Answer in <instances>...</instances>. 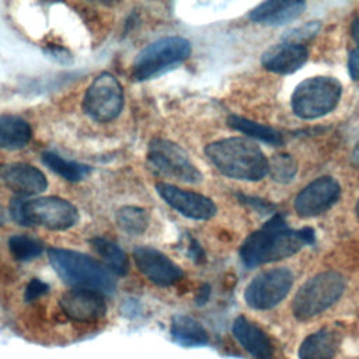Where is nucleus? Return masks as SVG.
I'll use <instances>...</instances> for the list:
<instances>
[{
	"label": "nucleus",
	"instance_id": "obj_35",
	"mask_svg": "<svg viewBox=\"0 0 359 359\" xmlns=\"http://www.w3.org/2000/svg\"><path fill=\"white\" fill-rule=\"evenodd\" d=\"M356 215H358V217H359V199H358V202H356Z\"/></svg>",
	"mask_w": 359,
	"mask_h": 359
},
{
	"label": "nucleus",
	"instance_id": "obj_20",
	"mask_svg": "<svg viewBox=\"0 0 359 359\" xmlns=\"http://www.w3.org/2000/svg\"><path fill=\"white\" fill-rule=\"evenodd\" d=\"M32 135L27 121L15 115H0V149L20 150L29 142Z\"/></svg>",
	"mask_w": 359,
	"mask_h": 359
},
{
	"label": "nucleus",
	"instance_id": "obj_34",
	"mask_svg": "<svg viewBox=\"0 0 359 359\" xmlns=\"http://www.w3.org/2000/svg\"><path fill=\"white\" fill-rule=\"evenodd\" d=\"M6 220H7V212L3 206H0V227L6 223Z\"/></svg>",
	"mask_w": 359,
	"mask_h": 359
},
{
	"label": "nucleus",
	"instance_id": "obj_19",
	"mask_svg": "<svg viewBox=\"0 0 359 359\" xmlns=\"http://www.w3.org/2000/svg\"><path fill=\"white\" fill-rule=\"evenodd\" d=\"M339 346V335L330 328L307 335L299 346L300 359H334Z\"/></svg>",
	"mask_w": 359,
	"mask_h": 359
},
{
	"label": "nucleus",
	"instance_id": "obj_32",
	"mask_svg": "<svg viewBox=\"0 0 359 359\" xmlns=\"http://www.w3.org/2000/svg\"><path fill=\"white\" fill-rule=\"evenodd\" d=\"M209 296H210V286H209L208 283H205V285H202V286H201L199 292H198V293H196V296H195V302H196V304H199V306L205 304V303L208 302Z\"/></svg>",
	"mask_w": 359,
	"mask_h": 359
},
{
	"label": "nucleus",
	"instance_id": "obj_22",
	"mask_svg": "<svg viewBox=\"0 0 359 359\" xmlns=\"http://www.w3.org/2000/svg\"><path fill=\"white\" fill-rule=\"evenodd\" d=\"M91 247L94 251L101 257L104 261V265L115 275L123 276L129 271V258L125 254V251L112 243L111 240H107L104 237H94L90 240Z\"/></svg>",
	"mask_w": 359,
	"mask_h": 359
},
{
	"label": "nucleus",
	"instance_id": "obj_27",
	"mask_svg": "<svg viewBox=\"0 0 359 359\" xmlns=\"http://www.w3.org/2000/svg\"><path fill=\"white\" fill-rule=\"evenodd\" d=\"M268 172L271 174L272 180L280 184H287L293 181L297 172V163L293 156L280 153L275 154L271 161H268Z\"/></svg>",
	"mask_w": 359,
	"mask_h": 359
},
{
	"label": "nucleus",
	"instance_id": "obj_14",
	"mask_svg": "<svg viewBox=\"0 0 359 359\" xmlns=\"http://www.w3.org/2000/svg\"><path fill=\"white\" fill-rule=\"evenodd\" d=\"M63 314L76 323H95L107 314L104 293L90 289H72L59 299Z\"/></svg>",
	"mask_w": 359,
	"mask_h": 359
},
{
	"label": "nucleus",
	"instance_id": "obj_10",
	"mask_svg": "<svg viewBox=\"0 0 359 359\" xmlns=\"http://www.w3.org/2000/svg\"><path fill=\"white\" fill-rule=\"evenodd\" d=\"M293 285L287 268H273L258 273L245 287L244 300L254 310H268L279 304Z\"/></svg>",
	"mask_w": 359,
	"mask_h": 359
},
{
	"label": "nucleus",
	"instance_id": "obj_2",
	"mask_svg": "<svg viewBox=\"0 0 359 359\" xmlns=\"http://www.w3.org/2000/svg\"><path fill=\"white\" fill-rule=\"evenodd\" d=\"M208 158L226 177L259 181L268 174V160L262 150L245 137H227L205 147Z\"/></svg>",
	"mask_w": 359,
	"mask_h": 359
},
{
	"label": "nucleus",
	"instance_id": "obj_5",
	"mask_svg": "<svg viewBox=\"0 0 359 359\" xmlns=\"http://www.w3.org/2000/svg\"><path fill=\"white\" fill-rule=\"evenodd\" d=\"M345 286V278L335 271L314 275L296 292L292 302L293 316L300 321L318 316L339 300Z\"/></svg>",
	"mask_w": 359,
	"mask_h": 359
},
{
	"label": "nucleus",
	"instance_id": "obj_8",
	"mask_svg": "<svg viewBox=\"0 0 359 359\" xmlns=\"http://www.w3.org/2000/svg\"><path fill=\"white\" fill-rule=\"evenodd\" d=\"M147 163L157 174L181 182L196 184L203 178L188 153L167 139L156 137L149 143Z\"/></svg>",
	"mask_w": 359,
	"mask_h": 359
},
{
	"label": "nucleus",
	"instance_id": "obj_11",
	"mask_svg": "<svg viewBox=\"0 0 359 359\" xmlns=\"http://www.w3.org/2000/svg\"><path fill=\"white\" fill-rule=\"evenodd\" d=\"M133 259L139 272L157 286H170L184 278L182 269L154 247H136L133 250Z\"/></svg>",
	"mask_w": 359,
	"mask_h": 359
},
{
	"label": "nucleus",
	"instance_id": "obj_33",
	"mask_svg": "<svg viewBox=\"0 0 359 359\" xmlns=\"http://www.w3.org/2000/svg\"><path fill=\"white\" fill-rule=\"evenodd\" d=\"M351 34H352V38L353 41L356 42L358 48H359V17L352 22V27H351Z\"/></svg>",
	"mask_w": 359,
	"mask_h": 359
},
{
	"label": "nucleus",
	"instance_id": "obj_16",
	"mask_svg": "<svg viewBox=\"0 0 359 359\" xmlns=\"http://www.w3.org/2000/svg\"><path fill=\"white\" fill-rule=\"evenodd\" d=\"M309 50L304 45L282 42L264 52L262 66L278 74H290L297 72L307 60Z\"/></svg>",
	"mask_w": 359,
	"mask_h": 359
},
{
	"label": "nucleus",
	"instance_id": "obj_1",
	"mask_svg": "<svg viewBox=\"0 0 359 359\" xmlns=\"http://www.w3.org/2000/svg\"><path fill=\"white\" fill-rule=\"evenodd\" d=\"M313 243L314 231L310 227L290 229L285 216L278 213L244 240L240 247V258L247 268H255L292 257Z\"/></svg>",
	"mask_w": 359,
	"mask_h": 359
},
{
	"label": "nucleus",
	"instance_id": "obj_24",
	"mask_svg": "<svg viewBox=\"0 0 359 359\" xmlns=\"http://www.w3.org/2000/svg\"><path fill=\"white\" fill-rule=\"evenodd\" d=\"M150 223L149 212L140 206H122L116 212V224L129 236L143 234Z\"/></svg>",
	"mask_w": 359,
	"mask_h": 359
},
{
	"label": "nucleus",
	"instance_id": "obj_6",
	"mask_svg": "<svg viewBox=\"0 0 359 359\" xmlns=\"http://www.w3.org/2000/svg\"><path fill=\"white\" fill-rule=\"evenodd\" d=\"M342 94V86L335 77L316 76L303 80L294 88L290 104L293 112L303 119H316L331 112Z\"/></svg>",
	"mask_w": 359,
	"mask_h": 359
},
{
	"label": "nucleus",
	"instance_id": "obj_21",
	"mask_svg": "<svg viewBox=\"0 0 359 359\" xmlns=\"http://www.w3.org/2000/svg\"><path fill=\"white\" fill-rule=\"evenodd\" d=\"M171 337L185 348L203 346L209 342V335L203 325L195 318L178 314L171 321Z\"/></svg>",
	"mask_w": 359,
	"mask_h": 359
},
{
	"label": "nucleus",
	"instance_id": "obj_13",
	"mask_svg": "<svg viewBox=\"0 0 359 359\" xmlns=\"http://www.w3.org/2000/svg\"><path fill=\"white\" fill-rule=\"evenodd\" d=\"M341 188L332 177H320L304 187L294 199V209L302 217H314L327 212L339 198Z\"/></svg>",
	"mask_w": 359,
	"mask_h": 359
},
{
	"label": "nucleus",
	"instance_id": "obj_28",
	"mask_svg": "<svg viewBox=\"0 0 359 359\" xmlns=\"http://www.w3.org/2000/svg\"><path fill=\"white\" fill-rule=\"evenodd\" d=\"M320 29V21H310L303 27H299L290 32H287L283 36V42H292V43H299L303 45L304 41L313 38Z\"/></svg>",
	"mask_w": 359,
	"mask_h": 359
},
{
	"label": "nucleus",
	"instance_id": "obj_4",
	"mask_svg": "<svg viewBox=\"0 0 359 359\" xmlns=\"http://www.w3.org/2000/svg\"><path fill=\"white\" fill-rule=\"evenodd\" d=\"M8 215L20 226H41L49 230H67L79 222L77 208L57 196L14 198L10 202Z\"/></svg>",
	"mask_w": 359,
	"mask_h": 359
},
{
	"label": "nucleus",
	"instance_id": "obj_18",
	"mask_svg": "<svg viewBox=\"0 0 359 359\" xmlns=\"http://www.w3.org/2000/svg\"><path fill=\"white\" fill-rule=\"evenodd\" d=\"M303 1H286V0H272L264 1L252 8L248 14L250 20L257 24L278 27L296 20L304 10Z\"/></svg>",
	"mask_w": 359,
	"mask_h": 359
},
{
	"label": "nucleus",
	"instance_id": "obj_3",
	"mask_svg": "<svg viewBox=\"0 0 359 359\" xmlns=\"http://www.w3.org/2000/svg\"><path fill=\"white\" fill-rule=\"evenodd\" d=\"M48 257L57 276L73 289H90L104 294L115 290L112 272L100 261L66 248H49Z\"/></svg>",
	"mask_w": 359,
	"mask_h": 359
},
{
	"label": "nucleus",
	"instance_id": "obj_23",
	"mask_svg": "<svg viewBox=\"0 0 359 359\" xmlns=\"http://www.w3.org/2000/svg\"><path fill=\"white\" fill-rule=\"evenodd\" d=\"M227 123L230 128H233L241 133H245L254 139H258L264 143L272 144V146H279L283 142L280 133L278 130H275L273 128L254 122L251 119H247V118H243L238 115L229 116Z\"/></svg>",
	"mask_w": 359,
	"mask_h": 359
},
{
	"label": "nucleus",
	"instance_id": "obj_7",
	"mask_svg": "<svg viewBox=\"0 0 359 359\" xmlns=\"http://www.w3.org/2000/svg\"><path fill=\"white\" fill-rule=\"evenodd\" d=\"M191 55V43L181 36L160 38L142 49L133 60L132 76L143 81L184 62Z\"/></svg>",
	"mask_w": 359,
	"mask_h": 359
},
{
	"label": "nucleus",
	"instance_id": "obj_9",
	"mask_svg": "<svg viewBox=\"0 0 359 359\" xmlns=\"http://www.w3.org/2000/svg\"><path fill=\"white\" fill-rule=\"evenodd\" d=\"M123 108V88L111 73L98 74L83 98V111L98 122L114 121Z\"/></svg>",
	"mask_w": 359,
	"mask_h": 359
},
{
	"label": "nucleus",
	"instance_id": "obj_31",
	"mask_svg": "<svg viewBox=\"0 0 359 359\" xmlns=\"http://www.w3.org/2000/svg\"><path fill=\"white\" fill-rule=\"evenodd\" d=\"M348 72L352 80H359V48L353 49L348 57Z\"/></svg>",
	"mask_w": 359,
	"mask_h": 359
},
{
	"label": "nucleus",
	"instance_id": "obj_30",
	"mask_svg": "<svg viewBox=\"0 0 359 359\" xmlns=\"http://www.w3.org/2000/svg\"><path fill=\"white\" fill-rule=\"evenodd\" d=\"M188 255L196 264H201V262L205 261V252H203L202 247L192 237H189V243H188Z\"/></svg>",
	"mask_w": 359,
	"mask_h": 359
},
{
	"label": "nucleus",
	"instance_id": "obj_17",
	"mask_svg": "<svg viewBox=\"0 0 359 359\" xmlns=\"http://www.w3.org/2000/svg\"><path fill=\"white\" fill-rule=\"evenodd\" d=\"M234 338L255 359H273V348L268 335L244 316L236 317L231 325Z\"/></svg>",
	"mask_w": 359,
	"mask_h": 359
},
{
	"label": "nucleus",
	"instance_id": "obj_29",
	"mask_svg": "<svg viewBox=\"0 0 359 359\" xmlns=\"http://www.w3.org/2000/svg\"><path fill=\"white\" fill-rule=\"evenodd\" d=\"M49 290V285L45 283L43 280L41 279H31L27 286H25V290H24V300L25 302H34L36 300L38 297L43 296L46 292Z\"/></svg>",
	"mask_w": 359,
	"mask_h": 359
},
{
	"label": "nucleus",
	"instance_id": "obj_15",
	"mask_svg": "<svg viewBox=\"0 0 359 359\" xmlns=\"http://www.w3.org/2000/svg\"><path fill=\"white\" fill-rule=\"evenodd\" d=\"M0 182L20 196L36 195L48 188L43 172L27 163L0 164Z\"/></svg>",
	"mask_w": 359,
	"mask_h": 359
},
{
	"label": "nucleus",
	"instance_id": "obj_25",
	"mask_svg": "<svg viewBox=\"0 0 359 359\" xmlns=\"http://www.w3.org/2000/svg\"><path fill=\"white\" fill-rule=\"evenodd\" d=\"M42 161L48 168L70 182H77L83 180V177H86V174L90 171L87 165L66 160L53 151H43Z\"/></svg>",
	"mask_w": 359,
	"mask_h": 359
},
{
	"label": "nucleus",
	"instance_id": "obj_12",
	"mask_svg": "<svg viewBox=\"0 0 359 359\" xmlns=\"http://www.w3.org/2000/svg\"><path fill=\"white\" fill-rule=\"evenodd\" d=\"M156 191L172 209L194 220H208L216 215V205L212 199L198 192L182 189L177 185L158 182Z\"/></svg>",
	"mask_w": 359,
	"mask_h": 359
},
{
	"label": "nucleus",
	"instance_id": "obj_26",
	"mask_svg": "<svg viewBox=\"0 0 359 359\" xmlns=\"http://www.w3.org/2000/svg\"><path fill=\"white\" fill-rule=\"evenodd\" d=\"M8 250L17 261H31L43 251V244L27 234H14L8 240Z\"/></svg>",
	"mask_w": 359,
	"mask_h": 359
}]
</instances>
